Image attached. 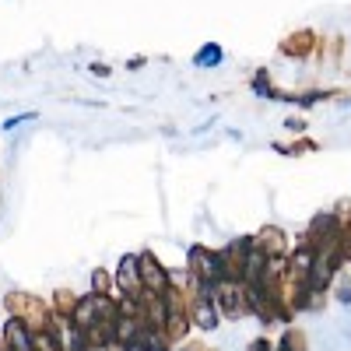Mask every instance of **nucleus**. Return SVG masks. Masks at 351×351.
<instances>
[{
  "label": "nucleus",
  "mask_w": 351,
  "mask_h": 351,
  "mask_svg": "<svg viewBox=\"0 0 351 351\" xmlns=\"http://www.w3.org/2000/svg\"><path fill=\"white\" fill-rule=\"evenodd\" d=\"M137 267H141V285L148 288V291L162 295V291L169 288V271L155 260V253H141V256H137Z\"/></svg>",
  "instance_id": "5"
},
{
  "label": "nucleus",
  "mask_w": 351,
  "mask_h": 351,
  "mask_svg": "<svg viewBox=\"0 0 351 351\" xmlns=\"http://www.w3.org/2000/svg\"><path fill=\"white\" fill-rule=\"evenodd\" d=\"M250 246L260 250V253H267V256L288 253V239H285V232H281L278 225H263L256 236H250Z\"/></svg>",
  "instance_id": "7"
},
{
  "label": "nucleus",
  "mask_w": 351,
  "mask_h": 351,
  "mask_svg": "<svg viewBox=\"0 0 351 351\" xmlns=\"http://www.w3.org/2000/svg\"><path fill=\"white\" fill-rule=\"evenodd\" d=\"M183 351H208V348H204V344H186Z\"/></svg>",
  "instance_id": "17"
},
{
  "label": "nucleus",
  "mask_w": 351,
  "mask_h": 351,
  "mask_svg": "<svg viewBox=\"0 0 351 351\" xmlns=\"http://www.w3.org/2000/svg\"><path fill=\"white\" fill-rule=\"evenodd\" d=\"M274 351H309L306 334H302V330H295V327H288V330H285V337H281V344H278Z\"/></svg>",
  "instance_id": "14"
},
{
  "label": "nucleus",
  "mask_w": 351,
  "mask_h": 351,
  "mask_svg": "<svg viewBox=\"0 0 351 351\" xmlns=\"http://www.w3.org/2000/svg\"><path fill=\"white\" fill-rule=\"evenodd\" d=\"M186 267H190V278L197 285H215L221 281V271H218V253L208 250V246H190V260H186Z\"/></svg>",
  "instance_id": "2"
},
{
  "label": "nucleus",
  "mask_w": 351,
  "mask_h": 351,
  "mask_svg": "<svg viewBox=\"0 0 351 351\" xmlns=\"http://www.w3.org/2000/svg\"><path fill=\"white\" fill-rule=\"evenodd\" d=\"M0 351H4V341H0Z\"/></svg>",
  "instance_id": "18"
},
{
  "label": "nucleus",
  "mask_w": 351,
  "mask_h": 351,
  "mask_svg": "<svg viewBox=\"0 0 351 351\" xmlns=\"http://www.w3.org/2000/svg\"><path fill=\"white\" fill-rule=\"evenodd\" d=\"M95 319H99V313H95V295L88 291L84 299H77V306H74V313H71V324L81 327V330H88Z\"/></svg>",
  "instance_id": "11"
},
{
  "label": "nucleus",
  "mask_w": 351,
  "mask_h": 351,
  "mask_svg": "<svg viewBox=\"0 0 351 351\" xmlns=\"http://www.w3.org/2000/svg\"><path fill=\"white\" fill-rule=\"evenodd\" d=\"M221 60H225V53H221V46H215V43L200 46V53L193 56V64H197V67H218Z\"/></svg>",
  "instance_id": "13"
},
{
  "label": "nucleus",
  "mask_w": 351,
  "mask_h": 351,
  "mask_svg": "<svg viewBox=\"0 0 351 351\" xmlns=\"http://www.w3.org/2000/svg\"><path fill=\"white\" fill-rule=\"evenodd\" d=\"M197 288V295L190 299V324L197 327V330H218V319H221V313H218V306H215V299L204 291L200 285H193Z\"/></svg>",
  "instance_id": "3"
},
{
  "label": "nucleus",
  "mask_w": 351,
  "mask_h": 351,
  "mask_svg": "<svg viewBox=\"0 0 351 351\" xmlns=\"http://www.w3.org/2000/svg\"><path fill=\"white\" fill-rule=\"evenodd\" d=\"M74 306H77V299L71 295L67 288H60L53 295V302H49V309H53V316H60V319H71V313H74Z\"/></svg>",
  "instance_id": "12"
},
{
  "label": "nucleus",
  "mask_w": 351,
  "mask_h": 351,
  "mask_svg": "<svg viewBox=\"0 0 351 351\" xmlns=\"http://www.w3.org/2000/svg\"><path fill=\"white\" fill-rule=\"evenodd\" d=\"M112 288H116V278L109 271H95L92 274V295H109Z\"/></svg>",
  "instance_id": "15"
},
{
  "label": "nucleus",
  "mask_w": 351,
  "mask_h": 351,
  "mask_svg": "<svg viewBox=\"0 0 351 351\" xmlns=\"http://www.w3.org/2000/svg\"><path fill=\"white\" fill-rule=\"evenodd\" d=\"M316 46V36L309 32V28H299V32H291L281 39V53L285 56H309Z\"/></svg>",
  "instance_id": "10"
},
{
  "label": "nucleus",
  "mask_w": 351,
  "mask_h": 351,
  "mask_svg": "<svg viewBox=\"0 0 351 351\" xmlns=\"http://www.w3.org/2000/svg\"><path fill=\"white\" fill-rule=\"evenodd\" d=\"M32 341H36V330L21 316H11L4 327V348L8 351H32Z\"/></svg>",
  "instance_id": "6"
},
{
  "label": "nucleus",
  "mask_w": 351,
  "mask_h": 351,
  "mask_svg": "<svg viewBox=\"0 0 351 351\" xmlns=\"http://www.w3.org/2000/svg\"><path fill=\"white\" fill-rule=\"evenodd\" d=\"M246 250H250V239H236V243H228L225 250H218V271H221V281H243Z\"/></svg>",
  "instance_id": "4"
},
{
  "label": "nucleus",
  "mask_w": 351,
  "mask_h": 351,
  "mask_svg": "<svg viewBox=\"0 0 351 351\" xmlns=\"http://www.w3.org/2000/svg\"><path fill=\"white\" fill-rule=\"evenodd\" d=\"M246 351H274V344H271L267 337H256V341H253V344H250Z\"/></svg>",
  "instance_id": "16"
},
{
  "label": "nucleus",
  "mask_w": 351,
  "mask_h": 351,
  "mask_svg": "<svg viewBox=\"0 0 351 351\" xmlns=\"http://www.w3.org/2000/svg\"><path fill=\"white\" fill-rule=\"evenodd\" d=\"M116 288H120L123 295H137V291L144 288L141 285V267H137V256L134 253H127L120 260V267H116Z\"/></svg>",
  "instance_id": "8"
},
{
  "label": "nucleus",
  "mask_w": 351,
  "mask_h": 351,
  "mask_svg": "<svg viewBox=\"0 0 351 351\" xmlns=\"http://www.w3.org/2000/svg\"><path fill=\"white\" fill-rule=\"evenodd\" d=\"M169 337H165V330L162 327H152V324H141V330H137V337H134V344L127 348V351H169Z\"/></svg>",
  "instance_id": "9"
},
{
  "label": "nucleus",
  "mask_w": 351,
  "mask_h": 351,
  "mask_svg": "<svg viewBox=\"0 0 351 351\" xmlns=\"http://www.w3.org/2000/svg\"><path fill=\"white\" fill-rule=\"evenodd\" d=\"M8 306H11V313H14V316H21V319H25V324L32 327L36 334H39V330H46L49 316H53L49 302H43V299H36V295H21V291H11V295H8Z\"/></svg>",
  "instance_id": "1"
}]
</instances>
